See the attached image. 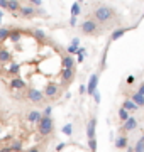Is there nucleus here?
I'll return each mask as SVG.
<instances>
[{"instance_id": "4", "label": "nucleus", "mask_w": 144, "mask_h": 152, "mask_svg": "<svg viewBox=\"0 0 144 152\" xmlns=\"http://www.w3.org/2000/svg\"><path fill=\"white\" fill-rule=\"evenodd\" d=\"M44 10H37L36 7H21L17 15H21L22 19H32L36 15H44Z\"/></svg>"}, {"instance_id": "46", "label": "nucleus", "mask_w": 144, "mask_h": 152, "mask_svg": "<svg viewBox=\"0 0 144 152\" xmlns=\"http://www.w3.org/2000/svg\"><path fill=\"white\" fill-rule=\"evenodd\" d=\"M76 2H78V4H80V2H83V0H76Z\"/></svg>"}, {"instance_id": "25", "label": "nucleus", "mask_w": 144, "mask_h": 152, "mask_svg": "<svg viewBox=\"0 0 144 152\" xmlns=\"http://www.w3.org/2000/svg\"><path fill=\"white\" fill-rule=\"evenodd\" d=\"M132 152H144V140L143 139L136 142V145L132 147Z\"/></svg>"}, {"instance_id": "28", "label": "nucleus", "mask_w": 144, "mask_h": 152, "mask_svg": "<svg viewBox=\"0 0 144 152\" xmlns=\"http://www.w3.org/2000/svg\"><path fill=\"white\" fill-rule=\"evenodd\" d=\"M63 134H65V135H73V125L71 124H66L65 125V127H63Z\"/></svg>"}, {"instance_id": "5", "label": "nucleus", "mask_w": 144, "mask_h": 152, "mask_svg": "<svg viewBox=\"0 0 144 152\" xmlns=\"http://www.w3.org/2000/svg\"><path fill=\"white\" fill-rule=\"evenodd\" d=\"M44 93L43 91H39V90H36V88H31L27 91V100L29 102H32V103H43V100H44Z\"/></svg>"}, {"instance_id": "31", "label": "nucleus", "mask_w": 144, "mask_h": 152, "mask_svg": "<svg viewBox=\"0 0 144 152\" xmlns=\"http://www.w3.org/2000/svg\"><path fill=\"white\" fill-rule=\"evenodd\" d=\"M78 48H80V46H68V54H76V51H78Z\"/></svg>"}, {"instance_id": "42", "label": "nucleus", "mask_w": 144, "mask_h": 152, "mask_svg": "<svg viewBox=\"0 0 144 152\" xmlns=\"http://www.w3.org/2000/svg\"><path fill=\"white\" fill-rule=\"evenodd\" d=\"M127 83H129V85H132V83H134V76H132V75L127 78Z\"/></svg>"}, {"instance_id": "22", "label": "nucleus", "mask_w": 144, "mask_h": 152, "mask_svg": "<svg viewBox=\"0 0 144 152\" xmlns=\"http://www.w3.org/2000/svg\"><path fill=\"white\" fill-rule=\"evenodd\" d=\"M80 14H82V7H80L78 2H75V4L71 5V17H78Z\"/></svg>"}, {"instance_id": "14", "label": "nucleus", "mask_w": 144, "mask_h": 152, "mask_svg": "<svg viewBox=\"0 0 144 152\" xmlns=\"http://www.w3.org/2000/svg\"><path fill=\"white\" fill-rule=\"evenodd\" d=\"M21 9V2L19 0H7V10L12 12L14 15H17V12Z\"/></svg>"}, {"instance_id": "8", "label": "nucleus", "mask_w": 144, "mask_h": 152, "mask_svg": "<svg viewBox=\"0 0 144 152\" xmlns=\"http://www.w3.org/2000/svg\"><path fill=\"white\" fill-rule=\"evenodd\" d=\"M95 130H97V117H92L87 124V137L95 139Z\"/></svg>"}, {"instance_id": "43", "label": "nucleus", "mask_w": 144, "mask_h": 152, "mask_svg": "<svg viewBox=\"0 0 144 152\" xmlns=\"http://www.w3.org/2000/svg\"><path fill=\"white\" fill-rule=\"evenodd\" d=\"M85 91H87V86H85V85H82V86H80V93H82V95H83Z\"/></svg>"}, {"instance_id": "3", "label": "nucleus", "mask_w": 144, "mask_h": 152, "mask_svg": "<svg viewBox=\"0 0 144 152\" xmlns=\"http://www.w3.org/2000/svg\"><path fill=\"white\" fill-rule=\"evenodd\" d=\"M80 31L85 34V36H93L98 31V22H95L93 19H88V20H83L80 24Z\"/></svg>"}, {"instance_id": "15", "label": "nucleus", "mask_w": 144, "mask_h": 152, "mask_svg": "<svg viewBox=\"0 0 144 152\" xmlns=\"http://www.w3.org/2000/svg\"><path fill=\"white\" fill-rule=\"evenodd\" d=\"M10 59H12L10 51L5 49V48H0V64H7Z\"/></svg>"}, {"instance_id": "34", "label": "nucleus", "mask_w": 144, "mask_h": 152, "mask_svg": "<svg viewBox=\"0 0 144 152\" xmlns=\"http://www.w3.org/2000/svg\"><path fill=\"white\" fill-rule=\"evenodd\" d=\"M65 147H66V144H65V142H61V144H58V145H56V152H61L63 149H65Z\"/></svg>"}, {"instance_id": "18", "label": "nucleus", "mask_w": 144, "mask_h": 152, "mask_svg": "<svg viewBox=\"0 0 144 152\" xmlns=\"http://www.w3.org/2000/svg\"><path fill=\"white\" fill-rule=\"evenodd\" d=\"M126 147H127V137L119 135L115 139V149H126Z\"/></svg>"}, {"instance_id": "33", "label": "nucleus", "mask_w": 144, "mask_h": 152, "mask_svg": "<svg viewBox=\"0 0 144 152\" xmlns=\"http://www.w3.org/2000/svg\"><path fill=\"white\" fill-rule=\"evenodd\" d=\"M92 96L95 98V103L98 105V103H100V93H98V90H95V91H93V95H92Z\"/></svg>"}, {"instance_id": "16", "label": "nucleus", "mask_w": 144, "mask_h": 152, "mask_svg": "<svg viewBox=\"0 0 144 152\" xmlns=\"http://www.w3.org/2000/svg\"><path fill=\"white\" fill-rule=\"evenodd\" d=\"M61 66H63V69H70V68H75V59H73L70 54H68V56H63Z\"/></svg>"}, {"instance_id": "48", "label": "nucleus", "mask_w": 144, "mask_h": 152, "mask_svg": "<svg viewBox=\"0 0 144 152\" xmlns=\"http://www.w3.org/2000/svg\"><path fill=\"white\" fill-rule=\"evenodd\" d=\"M143 140H144V135H143Z\"/></svg>"}, {"instance_id": "19", "label": "nucleus", "mask_w": 144, "mask_h": 152, "mask_svg": "<svg viewBox=\"0 0 144 152\" xmlns=\"http://www.w3.org/2000/svg\"><path fill=\"white\" fill-rule=\"evenodd\" d=\"M131 100H132L134 103L137 105V107H144V96L141 95V93H132V96H131Z\"/></svg>"}, {"instance_id": "29", "label": "nucleus", "mask_w": 144, "mask_h": 152, "mask_svg": "<svg viewBox=\"0 0 144 152\" xmlns=\"http://www.w3.org/2000/svg\"><path fill=\"white\" fill-rule=\"evenodd\" d=\"M76 54H78V63H83V59H85V48H78Z\"/></svg>"}, {"instance_id": "44", "label": "nucleus", "mask_w": 144, "mask_h": 152, "mask_svg": "<svg viewBox=\"0 0 144 152\" xmlns=\"http://www.w3.org/2000/svg\"><path fill=\"white\" fill-rule=\"evenodd\" d=\"M2 15H4V12L0 10V20H2Z\"/></svg>"}, {"instance_id": "26", "label": "nucleus", "mask_w": 144, "mask_h": 152, "mask_svg": "<svg viewBox=\"0 0 144 152\" xmlns=\"http://www.w3.org/2000/svg\"><path fill=\"white\" fill-rule=\"evenodd\" d=\"M119 118H120L122 122H126V120L129 118V112L126 108H122V107L119 108Z\"/></svg>"}, {"instance_id": "36", "label": "nucleus", "mask_w": 144, "mask_h": 152, "mask_svg": "<svg viewBox=\"0 0 144 152\" xmlns=\"http://www.w3.org/2000/svg\"><path fill=\"white\" fill-rule=\"evenodd\" d=\"M26 152H41V147H37V145H34V147H31V149H27Z\"/></svg>"}, {"instance_id": "41", "label": "nucleus", "mask_w": 144, "mask_h": 152, "mask_svg": "<svg viewBox=\"0 0 144 152\" xmlns=\"http://www.w3.org/2000/svg\"><path fill=\"white\" fill-rule=\"evenodd\" d=\"M137 93H141V95H143V96H144V83H141V86H139Z\"/></svg>"}, {"instance_id": "35", "label": "nucleus", "mask_w": 144, "mask_h": 152, "mask_svg": "<svg viewBox=\"0 0 144 152\" xmlns=\"http://www.w3.org/2000/svg\"><path fill=\"white\" fill-rule=\"evenodd\" d=\"M29 2H31L34 7H41V4H43V0H29Z\"/></svg>"}, {"instance_id": "2", "label": "nucleus", "mask_w": 144, "mask_h": 152, "mask_svg": "<svg viewBox=\"0 0 144 152\" xmlns=\"http://www.w3.org/2000/svg\"><path fill=\"white\" fill-rule=\"evenodd\" d=\"M53 129H54V120L51 117H41V120L37 122V132L41 137H48L53 134Z\"/></svg>"}, {"instance_id": "6", "label": "nucleus", "mask_w": 144, "mask_h": 152, "mask_svg": "<svg viewBox=\"0 0 144 152\" xmlns=\"http://www.w3.org/2000/svg\"><path fill=\"white\" fill-rule=\"evenodd\" d=\"M43 93H44V96H48V98H56L60 95V86H58L56 83H48Z\"/></svg>"}, {"instance_id": "39", "label": "nucleus", "mask_w": 144, "mask_h": 152, "mask_svg": "<svg viewBox=\"0 0 144 152\" xmlns=\"http://www.w3.org/2000/svg\"><path fill=\"white\" fill-rule=\"evenodd\" d=\"M71 44H73V46H80V39H78V37L71 39Z\"/></svg>"}, {"instance_id": "32", "label": "nucleus", "mask_w": 144, "mask_h": 152, "mask_svg": "<svg viewBox=\"0 0 144 152\" xmlns=\"http://www.w3.org/2000/svg\"><path fill=\"white\" fill-rule=\"evenodd\" d=\"M51 113H53V107H46L43 112V117H51Z\"/></svg>"}, {"instance_id": "37", "label": "nucleus", "mask_w": 144, "mask_h": 152, "mask_svg": "<svg viewBox=\"0 0 144 152\" xmlns=\"http://www.w3.org/2000/svg\"><path fill=\"white\" fill-rule=\"evenodd\" d=\"M0 9L7 10V0H0Z\"/></svg>"}, {"instance_id": "49", "label": "nucleus", "mask_w": 144, "mask_h": 152, "mask_svg": "<svg viewBox=\"0 0 144 152\" xmlns=\"http://www.w3.org/2000/svg\"><path fill=\"white\" fill-rule=\"evenodd\" d=\"M143 17H144V12H143Z\"/></svg>"}, {"instance_id": "10", "label": "nucleus", "mask_w": 144, "mask_h": 152, "mask_svg": "<svg viewBox=\"0 0 144 152\" xmlns=\"http://www.w3.org/2000/svg\"><path fill=\"white\" fill-rule=\"evenodd\" d=\"M75 78V68H70V69H63L61 71V80L63 83H71V80Z\"/></svg>"}, {"instance_id": "30", "label": "nucleus", "mask_w": 144, "mask_h": 152, "mask_svg": "<svg viewBox=\"0 0 144 152\" xmlns=\"http://www.w3.org/2000/svg\"><path fill=\"white\" fill-rule=\"evenodd\" d=\"M88 149L92 152H97V139H88Z\"/></svg>"}, {"instance_id": "17", "label": "nucleus", "mask_w": 144, "mask_h": 152, "mask_svg": "<svg viewBox=\"0 0 144 152\" xmlns=\"http://www.w3.org/2000/svg\"><path fill=\"white\" fill-rule=\"evenodd\" d=\"M122 108H126L127 112H136V110H137L139 107H137L136 103H134V102L131 100V98H127V100H126V102L122 103Z\"/></svg>"}, {"instance_id": "38", "label": "nucleus", "mask_w": 144, "mask_h": 152, "mask_svg": "<svg viewBox=\"0 0 144 152\" xmlns=\"http://www.w3.org/2000/svg\"><path fill=\"white\" fill-rule=\"evenodd\" d=\"M0 152H12V149H10V145H5L0 149Z\"/></svg>"}, {"instance_id": "45", "label": "nucleus", "mask_w": 144, "mask_h": 152, "mask_svg": "<svg viewBox=\"0 0 144 152\" xmlns=\"http://www.w3.org/2000/svg\"><path fill=\"white\" fill-rule=\"evenodd\" d=\"M15 152H26V151H24V149H21V151H15Z\"/></svg>"}, {"instance_id": "20", "label": "nucleus", "mask_w": 144, "mask_h": 152, "mask_svg": "<svg viewBox=\"0 0 144 152\" xmlns=\"http://www.w3.org/2000/svg\"><path fill=\"white\" fill-rule=\"evenodd\" d=\"M21 34H22V31H21V29H14V31H10V36H9V39H10L12 42H19Z\"/></svg>"}, {"instance_id": "24", "label": "nucleus", "mask_w": 144, "mask_h": 152, "mask_svg": "<svg viewBox=\"0 0 144 152\" xmlns=\"http://www.w3.org/2000/svg\"><path fill=\"white\" fill-rule=\"evenodd\" d=\"M32 36L37 39V41H46V34L43 32L41 29H34V31H32Z\"/></svg>"}, {"instance_id": "21", "label": "nucleus", "mask_w": 144, "mask_h": 152, "mask_svg": "<svg viewBox=\"0 0 144 152\" xmlns=\"http://www.w3.org/2000/svg\"><path fill=\"white\" fill-rule=\"evenodd\" d=\"M9 36H10V29L9 27H0V44L4 42V41H7Z\"/></svg>"}, {"instance_id": "27", "label": "nucleus", "mask_w": 144, "mask_h": 152, "mask_svg": "<svg viewBox=\"0 0 144 152\" xmlns=\"http://www.w3.org/2000/svg\"><path fill=\"white\" fill-rule=\"evenodd\" d=\"M9 73H10V75H19V73H21V66L17 64V63H14V64L9 68Z\"/></svg>"}, {"instance_id": "40", "label": "nucleus", "mask_w": 144, "mask_h": 152, "mask_svg": "<svg viewBox=\"0 0 144 152\" xmlns=\"http://www.w3.org/2000/svg\"><path fill=\"white\" fill-rule=\"evenodd\" d=\"M70 26H73V27L76 26V17H71V19H70Z\"/></svg>"}, {"instance_id": "11", "label": "nucleus", "mask_w": 144, "mask_h": 152, "mask_svg": "<svg viewBox=\"0 0 144 152\" xmlns=\"http://www.w3.org/2000/svg\"><path fill=\"white\" fill-rule=\"evenodd\" d=\"M10 88L12 90H24V88H26V81H24L22 78L15 76V78L10 80Z\"/></svg>"}, {"instance_id": "13", "label": "nucleus", "mask_w": 144, "mask_h": 152, "mask_svg": "<svg viewBox=\"0 0 144 152\" xmlns=\"http://www.w3.org/2000/svg\"><path fill=\"white\" fill-rule=\"evenodd\" d=\"M131 29H134V27H119V29H115V31L112 32V36H110V41H119V39L127 32V31H131Z\"/></svg>"}, {"instance_id": "23", "label": "nucleus", "mask_w": 144, "mask_h": 152, "mask_svg": "<svg viewBox=\"0 0 144 152\" xmlns=\"http://www.w3.org/2000/svg\"><path fill=\"white\" fill-rule=\"evenodd\" d=\"M9 145H10L12 152H15V151H21V149H22V140H19V139H17V140H12L10 144H9Z\"/></svg>"}, {"instance_id": "12", "label": "nucleus", "mask_w": 144, "mask_h": 152, "mask_svg": "<svg viewBox=\"0 0 144 152\" xmlns=\"http://www.w3.org/2000/svg\"><path fill=\"white\" fill-rule=\"evenodd\" d=\"M41 117H43V113L39 112V110H31L27 113V122L29 124H36L37 125V122L41 120Z\"/></svg>"}, {"instance_id": "9", "label": "nucleus", "mask_w": 144, "mask_h": 152, "mask_svg": "<svg viewBox=\"0 0 144 152\" xmlns=\"http://www.w3.org/2000/svg\"><path fill=\"white\" fill-rule=\"evenodd\" d=\"M122 129L126 132H132V130H136L137 129V120L134 118V117H129L126 122H124V125H122Z\"/></svg>"}, {"instance_id": "47", "label": "nucleus", "mask_w": 144, "mask_h": 152, "mask_svg": "<svg viewBox=\"0 0 144 152\" xmlns=\"http://www.w3.org/2000/svg\"><path fill=\"white\" fill-rule=\"evenodd\" d=\"M0 134H2V127H0Z\"/></svg>"}, {"instance_id": "50", "label": "nucleus", "mask_w": 144, "mask_h": 152, "mask_svg": "<svg viewBox=\"0 0 144 152\" xmlns=\"http://www.w3.org/2000/svg\"><path fill=\"white\" fill-rule=\"evenodd\" d=\"M0 48H2V46H0Z\"/></svg>"}, {"instance_id": "7", "label": "nucleus", "mask_w": 144, "mask_h": 152, "mask_svg": "<svg viewBox=\"0 0 144 152\" xmlns=\"http://www.w3.org/2000/svg\"><path fill=\"white\" fill-rule=\"evenodd\" d=\"M97 86H98V73H93V75L90 76L88 85H87V93H88V95H93Z\"/></svg>"}, {"instance_id": "1", "label": "nucleus", "mask_w": 144, "mask_h": 152, "mask_svg": "<svg viewBox=\"0 0 144 152\" xmlns=\"http://www.w3.org/2000/svg\"><path fill=\"white\" fill-rule=\"evenodd\" d=\"M114 15H115V12L109 5H98L93 10V20L98 22V24H105V22L112 20Z\"/></svg>"}]
</instances>
